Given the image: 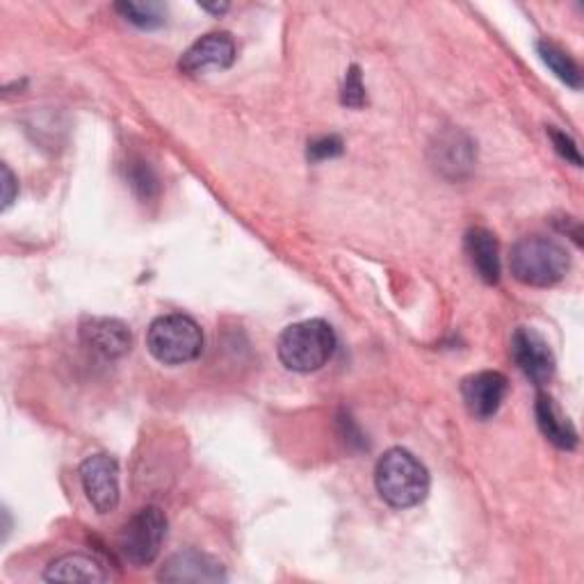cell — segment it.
Returning a JSON list of instances; mask_svg holds the SVG:
<instances>
[{"label": "cell", "instance_id": "23", "mask_svg": "<svg viewBox=\"0 0 584 584\" xmlns=\"http://www.w3.org/2000/svg\"><path fill=\"white\" fill-rule=\"evenodd\" d=\"M202 10L213 12V14H221V12H227V10H229V5H227V3H221V5H202Z\"/></svg>", "mask_w": 584, "mask_h": 584}, {"label": "cell", "instance_id": "22", "mask_svg": "<svg viewBox=\"0 0 584 584\" xmlns=\"http://www.w3.org/2000/svg\"><path fill=\"white\" fill-rule=\"evenodd\" d=\"M14 197H16V179H14L10 167L3 164V210H8L12 206Z\"/></svg>", "mask_w": 584, "mask_h": 584}, {"label": "cell", "instance_id": "12", "mask_svg": "<svg viewBox=\"0 0 584 584\" xmlns=\"http://www.w3.org/2000/svg\"><path fill=\"white\" fill-rule=\"evenodd\" d=\"M466 252L480 279L495 286L500 282V249L495 236L482 227L470 229L466 233Z\"/></svg>", "mask_w": 584, "mask_h": 584}, {"label": "cell", "instance_id": "20", "mask_svg": "<svg viewBox=\"0 0 584 584\" xmlns=\"http://www.w3.org/2000/svg\"><path fill=\"white\" fill-rule=\"evenodd\" d=\"M343 153V140L339 135H327L320 137V140H313L309 145V160L313 162H322L329 158H336Z\"/></svg>", "mask_w": 584, "mask_h": 584}, {"label": "cell", "instance_id": "21", "mask_svg": "<svg viewBox=\"0 0 584 584\" xmlns=\"http://www.w3.org/2000/svg\"><path fill=\"white\" fill-rule=\"evenodd\" d=\"M130 181H133V187L142 192V197H151V194L156 192V176L151 174L149 167H137V170L130 172Z\"/></svg>", "mask_w": 584, "mask_h": 584}, {"label": "cell", "instance_id": "1", "mask_svg": "<svg viewBox=\"0 0 584 584\" xmlns=\"http://www.w3.org/2000/svg\"><path fill=\"white\" fill-rule=\"evenodd\" d=\"M375 484L386 505L409 509L421 505L427 497L430 472L413 453L404 448H391L377 461Z\"/></svg>", "mask_w": 584, "mask_h": 584}, {"label": "cell", "instance_id": "16", "mask_svg": "<svg viewBox=\"0 0 584 584\" xmlns=\"http://www.w3.org/2000/svg\"><path fill=\"white\" fill-rule=\"evenodd\" d=\"M436 151L438 153H448V158L438 160L440 170H453L457 176H459L461 170H468V167L472 164V145L459 133L450 135L448 140H443L436 147Z\"/></svg>", "mask_w": 584, "mask_h": 584}, {"label": "cell", "instance_id": "13", "mask_svg": "<svg viewBox=\"0 0 584 584\" xmlns=\"http://www.w3.org/2000/svg\"><path fill=\"white\" fill-rule=\"evenodd\" d=\"M537 425L541 434L560 450H575L577 448V432L573 423L562 413V409L554 404V400L546 393L537 398Z\"/></svg>", "mask_w": 584, "mask_h": 584}, {"label": "cell", "instance_id": "6", "mask_svg": "<svg viewBox=\"0 0 584 584\" xmlns=\"http://www.w3.org/2000/svg\"><path fill=\"white\" fill-rule=\"evenodd\" d=\"M80 482L90 505L101 514L119 507V463L110 455H92L80 463Z\"/></svg>", "mask_w": 584, "mask_h": 584}, {"label": "cell", "instance_id": "9", "mask_svg": "<svg viewBox=\"0 0 584 584\" xmlns=\"http://www.w3.org/2000/svg\"><path fill=\"white\" fill-rule=\"evenodd\" d=\"M507 377L495 370L470 375L461 383V398L468 413L476 421H489L503 406L507 398Z\"/></svg>", "mask_w": 584, "mask_h": 584}, {"label": "cell", "instance_id": "3", "mask_svg": "<svg viewBox=\"0 0 584 584\" xmlns=\"http://www.w3.org/2000/svg\"><path fill=\"white\" fill-rule=\"evenodd\" d=\"M336 333L324 320H304L284 329L276 343L282 364L293 373H316L324 368L336 352Z\"/></svg>", "mask_w": 584, "mask_h": 584}, {"label": "cell", "instance_id": "19", "mask_svg": "<svg viewBox=\"0 0 584 584\" xmlns=\"http://www.w3.org/2000/svg\"><path fill=\"white\" fill-rule=\"evenodd\" d=\"M548 135H550V140H552V147H554V151H558L566 162H571V164H575V167H580L582 164V156H580V151H577V145H575V140H573V137L571 135H566L564 130H560V128H554V126H550L548 128Z\"/></svg>", "mask_w": 584, "mask_h": 584}, {"label": "cell", "instance_id": "18", "mask_svg": "<svg viewBox=\"0 0 584 584\" xmlns=\"http://www.w3.org/2000/svg\"><path fill=\"white\" fill-rule=\"evenodd\" d=\"M366 103V88H364V78H360V69L354 65L350 67L345 76V88H343V105L347 107H364Z\"/></svg>", "mask_w": 584, "mask_h": 584}, {"label": "cell", "instance_id": "4", "mask_svg": "<svg viewBox=\"0 0 584 584\" xmlns=\"http://www.w3.org/2000/svg\"><path fill=\"white\" fill-rule=\"evenodd\" d=\"M147 347L162 366H183L202 356L204 331L190 316H160L147 331Z\"/></svg>", "mask_w": 584, "mask_h": 584}, {"label": "cell", "instance_id": "5", "mask_svg": "<svg viewBox=\"0 0 584 584\" xmlns=\"http://www.w3.org/2000/svg\"><path fill=\"white\" fill-rule=\"evenodd\" d=\"M167 537V516L160 507L137 512L119 535V550L128 564L142 569L158 560Z\"/></svg>", "mask_w": 584, "mask_h": 584}, {"label": "cell", "instance_id": "7", "mask_svg": "<svg viewBox=\"0 0 584 584\" xmlns=\"http://www.w3.org/2000/svg\"><path fill=\"white\" fill-rule=\"evenodd\" d=\"M512 358L518 370L535 386H543L554 375V356L550 345L533 327H518L512 336Z\"/></svg>", "mask_w": 584, "mask_h": 584}, {"label": "cell", "instance_id": "17", "mask_svg": "<svg viewBox=\"0 0 584 584\" xmlns=\"http://www.w3.org/2000/svg\"><path fill=\"white\" fill-rule=\"evenodd\" d=\"M117 12L137 27H158L164 21V12L158 3H119Z\"/></svg>", "mask_w": 584, "mask_h": 584}, {"label": "cell", "instance_id": "10", "mask_svg": "<svg viewBox=\"0 0 584 584\" xmlns=\"http://www.w3.org/2000/svg\"><path fill=\"white\" fill-rule=\"evenodd\" d=\"M236 62V42L229 33H210L194 42L179 62L183 73L197 76L210 69H229Z\"/></svg>", "mask_w": 584, "mask_h": 584}, {"label": "cell", "instance_id": "2", "mask_svg": "<svg viewBox=\"0 0 584 584\" xmlns=\"http://www.w3.org/2000/svg\"><path fill=\"white\" fill-rule=\"evenodd\" d=\"M509 267L514 279L523 286L550 288L564 279L571 259L560 242L543 236H527L512 247Z\"/></svg>", "mask_w": 584, "mask_h": 584}, {"label": "cell", "instance_id": "15", "mask_svg": "<svg viewBox=\"0 0 584 584\" xmlns=\"http://www.w3.org/2000/svg\"><path fill=\"white\" fill-rule=\"evenodd\" d=\"M537 50L541 55V60L546 62V67L562 82H566L569 88H573V90L582 88V71L569 53H564L560 46H554L550 42H539Z\"/></svg>", "mask_w": 584, "mask_h": 584}, {"label": "cell", "instance_id": "14", "mask_svg": "<svg viewBox=\"0 0 584 584\" xmlns=\"http://www.w3.org/2000/svg\"><path fill=\"white\" fill-rule=\"evenodd\" d=\"M44 580L96 584V582H105L107 573L94 558H88V554H80V552H71V554H62V558L58 560H53L46 566Z\"/></svg>", "mask_w": 584, "mask_h": 584}, {"label": "cell", "instance_id": "11", "mask_svg": "<svg viewBox=\"0 0 584 584\" xmlns=\"http://www.w3.org/2000/svg\"><path fill=\"white\" fill-rule=\"evenodd\" d=\"M80 339L103 358H122L133 347L130 329L115 318H92L82 322Z\"/></svg>", "mask_w": 584, "mask_h": 584}, {"label": "cell", "instance_id": "8", "mask_svg": "<svg viewBox=\"0 0 584 584\" xmlns=\"http://www.w3.org/2000/svg\"><path fill=\"white\" fill-rule=\"evenodd\" d=\"M160 582L170 584H217L227 580V569L213 554L185 550L172 554L158 573Z\"/></svg>", "mask_w": 584, "mask_h": 584}]
</instances>
